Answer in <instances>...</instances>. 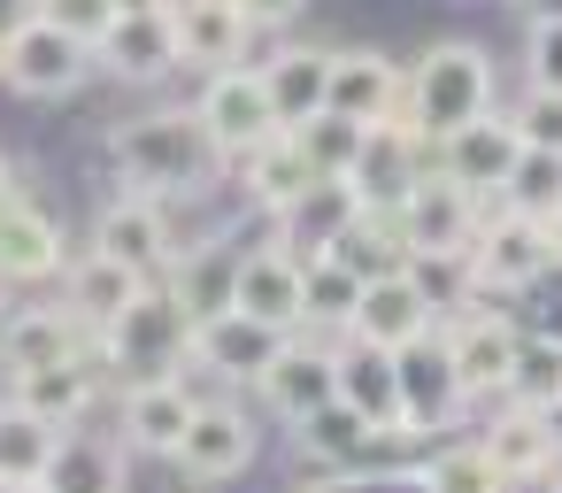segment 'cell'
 Here are the masks:
<instances>
[{
	"label": "cell",
	"instance_id": "ac0fdd59",
	"mask_svg": "<svg viewBox=\"0 0 562 493\" xmlns=\"http://www.w3.org/2000/svg\"><path fill=\"white\" fill-rule=\"evenodd\" d=\"M439 324V309H431V293L408 278V262H393V270H370L362 278V301H355V324H347V339H370V347H408V339H424Z\"/></svg>",
	"mask_w": 562,
	"mask_h": 493
},
{
	"label": "cell",
	"instance_id": "d4e9b609",
	"mask_svg": "<svg viewBox=\"0 0 562 493\" xmlns=\"http://www.w3.org/2000/svg\"><path fill=\"white\" fill-rule=\"evenodd\" d=\"M355 216H362V193H355L347 178H316L308 193H293V201L278 209V239L308 262V255H331V247L355 232Z\"/></svg>",
	"mask_w": 562,
	"mask_h": 493
},
{
	"label": "cell",
	"instance_id": "7c38bea8",
	"mask_svg": "<svg viewBox=\"0 0 562 493\" xmlns=\"http://www.w3.org/2000/svg\"><path fill=\"white\" fill-rule=\"evenodd\" d=\"M63 262H70V239H63L55 209H40L16 178H0V278L47 285V278H63Z\"/></svg>",
	"mask_w": 562,
	"mask_h": 493
},
{
	"label": "cell",
	"instance_id": "f907efd6",
	"mask_svg": "<svg viewBox=\"0 0 562 493\" xmlns=\"http://www.w3.org/2000/svg\"><path fill=\"white\" fill-rule=\"evenodd\" d=\"M24 493H47V485H24Z\"/></svg>",
	"mask_w": 562,
	"mask_h": 493
},
{
	"label": "cell",
	"instance_id": "7bdbcfd3",
	"mask_svg": "<svg viewBox=\"0 0 562 493\" xmlns=\"http://www.w3.org/2000/svg\"><path fill=\"white\" fill-rule=\"evenodd\" d=\"M316 493H424V478L408 470V478H385V470H331V485H316Z\"/></svg>",
	"mask_w": 562,
	"mask_h": 493
},
{
	"label": "cell",
	"instance_id": "f5cc1de1",
	"mask_svg": "<svg viewBox=\"0 0 562 493\" xmlns=\"http://www.w3.org/2000/svg\"><path fill=\"white\" fill-rule=\"evenodd\" d=\"M0 178H9V163H0Z\"/></svg>",
	"mask_w": 562,
	"mask_h": 493
},
{
	"label": "cell",
	"instance_id": "277c9868",
	"mask_svg": "<svg viewBox=\"0 0 562 493\" xmlns=\"http://www.w3.org/2000/svg\"><path fill=\"white\" fill-rule=\"evenodd\" d=\"M485 209H493V201H477L470 186H454V178H439V170L424 163V170H416V186H408L385 216H393V232H401V247H408V255H470V239H477Z\"/></svg>",
	"mask_w": 562,
	"mask_h": 493
},
{
	"label": "cell",
	"instance_id": "f6af8a7d",
	"mask_svg": "<svg viewBox=\"0 0 562 493\" xmlns=\"http://www.w3.org/2000/svg\"><path fill=\"white\" fill-rule=\"evenodd\" d=\"M32 16H40V0H0V47H9V40L32 24Z\"/></svg>",
	"mask_w": 562,
	"mask_h": 493
},
{
	"label": "cell",
	"instance_id": "6da1fadb",
	"mask_svg": "<svg viewBox=\"0 0 562 493\" xmlns=\"http://www.w3.org/2000/svg\"><path fill=\"white\" fill-rule=\"evenodd\" d=\"M109 170H116V186H132V193H162V201H201L232 163L216 155V139H209V124L193 116V101L186 109H139V116H124L116 132H109Z\"/></svg>",
	"mask_w": 562,
	"mask_h": 493
},
{
	"label": "cell",
	"instance_id": "b9f144b4",
	"mask_svg": "<svg viewBox=\"0 0 562 493\" xmlns=\"http://www.w3.org/2000/svg\"><path fill=\"white\" fill-rule=\"evenodd\" d=\"M40 16H47V24H63L70 40L101 47V32L116 24V0H40Z\"/></svg>",
	"mask_w": 562,
	"mask_h": 493
},
{
	"label": "cell",
	"instance_id": "8fae6325",
	"mask_svg": "<svg viewBox=\"0 0 562 493\" xmlns=\"http://www.w3.org/2000/svg\"><path fill=\"white\" fill-rule=\"evenodd\" d=\"M516 155H524L516 116H508V109H485V116H470L462 132H447V139L431 147V170H439V178H454V186H470L477 201H501V186H508Z\"/></svg>",
	"mask_w": 562,
	"mask_h": 493
},
{
	"label": "cell",
	"instance_id": "3957f363",
	"mask_svg": "<svg viewBox=\"0 0 562 493\" xmlns=\"http://www.w3.org/2000/svg\"><path fill=\"white\" fill-rule=\"evenodd\" d=\"M93 347H101V362H109V378H170V370H193V316H186V301L155 278L124 316H109L101 332H93Z\"/></svg>",
	"mask_w": 562,
	"mask_h": 493
},
{
	"label": "cell",
	"instance_id": "5bb4252c",
	"mask_svg": "<svg viewBox=\"0 0 562 493\" xmlns=\"http://www.w3.org/2000/svg\"><path fill=\"white\" fill-rule=\"evenodd\" d=\"M324 109L355 116V124H401L408 109V70L378 47H331V78H324Z\"/></svg>",
	"mask_w": 562,
	"mask_h": 493
},
{
	"label": "cell",
	"instance_id": "83f0119b",
	"mask_svg": "<svg viewBox=\"0 0 562 493\" xmlns=\"http://www.w3.org/2000/svg\"><path fill=\"white\" fill-rule=\"evenodd\" d=\"M63 447V424H47L40 408H24L16 393L0 401V493H24V485H47V462Z\"/></svg>",
	"mask_w": 562,
	"mask_h": 493
},
{
	"label": "cell",
	"instance_id": "816d5d0a",
	"mask_svg": "<svg viewBox=\"0 0 562 493\" xmlns=\"http://www.w3.org/2000/svg\"><path fill=\"white\" fill-rule=\"evenodd\" d=\"M0 63H9V47H0Z\"/></svg>",
	"mask_w": 562,
	"mask_h": 493
},
{
	"label": "cell",
	"instance_id": "d6a6232c",
	"mask_svg": "<svg viewBox=\"0 0 562 493\" xmlns=\"http://www.w3.org/2000/svg\"><path fill=\"white\" fill-rule=\"evenodd\" d=\"M362 278H370V270H355L339 247H331V255H308V278H301V332H308V324L347 332V324H355V301H362Z\"/></svg>",
	"mask_w": 562,
	"mask_h": 493
},
{
	"label": "cell",
	"instance_id": "484cf974",
	"mask_svg": "<svg viewBox=\"0 0 562 493\" xmlns=\"http://www.w3.org/2000/svg\"><path fill=\"white\" fill-rule=\"evenodd\" d=\"M431 163V147L408 132V124H370V139H362V155H355V170H347V186L362 193V209H393L408 186H416V170Z\"/></svg>",
	"mask_w": 562,
	"mask_h": 493
},
{
	"label": "cell",
	"instance_id": "bcb514c9",
	"mask_svg": "<svg viewBox=\"0 0 562 493\" xmlns=\"http://www.w3.org/2000/svg\"><path fill=\"white\" fill-rule=\"evenodd\" d=\"M547 255H554V270H562V209L547 216Z\"/></svg>",
	"mask_w": 562,
	"mask_h": 493
},
{
	"label": "cell",
	"instance_id": "d590c367",
	"mask_svg": "<svg viewBox=\"0 0 562 493\" xmlns=\"http://www.w3.org/2000/svg\"><path fill=\"white\" fill-rule=\"evenodd\" d=\"M416 478H424V493H516V485L501 478V462H493L477 439H454V447H439V455H431Z\"/></svg>",
	"mask_w": 562,
	"mask_h": 493
},
{
	"label": "cell",
	"instance_id": "ee69618b",
	"mask_svg": "<svg viewBox=\"0 0 562 493\" xmlns=\"http://www.w3.org/2000/svg\"><path fill=\"white\" fill-rule=\"evenodd\" d=\"M301 9H308V0H239V16H247L255 32H285Z\"/></svg>",
	"mask_w": 562,
	"mask_h": 493
},
{
	"label": "cell",
	"instance_id": "5b68a950",
	"mask_svg": "<svg viewBox=\"0 0 562 493\" xmlns=\"http://www.w3.org/2000/svg\"><path fill=\"white\" fill-rule=\"evenodd\" d=\"M193 116L209 124V139H216V155H224V163H239V155H255L262 139H278V132H285V124H278V109H270L262 63H224V70H209V78H201V93H193Z\"/></svg>",
	"mask_w": 562,
	"mask_h": 493
},
{
	"label": "cell",
	"instance_id": "681fc988",
	"mask_svg": "<svg viewBox=\"0 0 562 493\" xmlns=\"http://www.w3.org/2000/svg\"><path fill=\"white\" fill-rule=\"evenodd\" d=\"M0 316H9V278H0Z\"/></svg>",
	"mask_w": 562,
	"mask_h": 493
},
{
	"label": "cell",
	"instance_id": "1f68e13d",
	"mask_svg": "<svg viewBox=\"0 0 562 493\" xmlns=\"http://www.w3.org/2000/svg\"><path fill=\"white\" fill-rule=\"evenodd\" d=\"M324 78H331V47H278L262 63V86H270V109H278L285 132L324 109Z\"/></svg>",
	"mask_w": 562,
	"mask_h": 493
},
{
	"label": "cell",
	"instance_id": "f1b7e54d",
	"mask_svg": "<svg viewBox=\"0 0 562 493\" xmlns=\"http://www.w3.org/2000/svg\"><path fill=\"white\" fill-rule=\"evenodd\" d=\"M232 178L247 186V201H255L262 216H278L293 193H308V186H316V163H308V147H301L293 132H278V139H262L255 155H239V163H232Z\"/></svg>",
	"mask_w": 562,
	"mask_h": 493
},
{
	"label": "cell",
	"instance_id": "ba28073f",
	"mask_svg": "<svg viewBox=\"0 0 562 493\" xmlns=\"http://www.w3.org/2000/svg\"><path fill=\"white\" fill-rule=\"evenodd\" d=\"M86 78H93V47L70 40V32L47 24V16H32V24L9 40V63H0V86L24 93V101H70Z\"/></svg>",
	"mask_w": 562,
	"mask_h": 493
},
{
	"label": "cell",
	"instance_id": "52a82bcc",
	"mask_svg": "<svg viewBox=\"0 0 562 493\" xmlns=\"http://www.w3.org/2000/svg\"><path fill=\"white\" fill-rule=\"evenodd\" d=\"M285 339H293V332H278V324H262V316H247V309H224V316H201V324H193V370L216 378L224 393H255Z\"/></svg>",
	"mask_w": 562,
	"mask_h": 493
},
{
	"label": "cell",
	"instance_id": "e575fe53",
	"mask_svg": "<svg viewBox=\"0 0 562 493\" xmlns=\"http://www.w3.org/2000/svg\"><path fill=\"white\" fill-rule=\"evenodd\" d=\"M162 285L186 301V316H193V324L232 309V262H224V247H216V239H201V247H178V262L162 270Z\"/></svg>",
	"mask_w": 562,
	"mask_h": 493
},
{
	"label": "cell",
	"instance_id": "f546056e",
	"mask_svg": "<svg viewBox=\"0 0 562 493\" xmlns=\"http://www.w3.org/2000/svg\"><path fill=\"white\" fill-rule=\"evenodd\" d=\"M9 393L24 401V408H40L47 424H86L93 416V393H101V355H86V362H55V370H24V378H9Z\"/></svg>",
	"mask_w": 562,
	"mask_h": 493
},
{
	"label": "cell",
	"instance_id": "60d3db41",
	"mask_svg": "<svg viewBox=\"0 0 562 493\" xmlns=\"http://www.w3.org/2000/svg\"><path fill=\"white\" fill-rule=\"evenodd\" d=\"M524 70H531V86L562 93V9H547V16L531 24V40H524Z\"/></svg>",
	"mask_w": 562,
	"mask_h": 493
},
{
	"label": "cell",
	"instance_id": "4fadbf2b",
	"mask_svg": "<svg viewBox=\"0 0 562 493\" xmlns=\"http://www.w3.org/2000/svg\"><path fill=\"white\" fill-rule=\"evenodd\" d=\"M93 239L109 247V255H124V262H139L147 278H162L170 262H178V224H170V201L162 193H132V186H116L101 209H93Z\"/></svg>",
	"mask_w": 562,
	"mask_h": 493
},
{
	"label": "cell",
	"instance_id": "c3c4849f",
	"mask_svg": "<svg viewBox=\"0 0 562 493\" xmlns=\"http://www.w3.org/2000/svg\"><path fill=\"white\" fill-rule=\"evenodd\" d=\"M547 424H554V447H562V408H547Z\"/></svg>",
	"mask_w": 562,
	"mask_h": 493
},
{
	"label": "cell",
	"instance_id": "ffe728a7",
	"mask_svg": "<svg viewBox=\"0 0 562 493\" xmlns=\"http://www.w3.org/2000/svg\"><path fill=\"white\" fill-rule=\"evenodd\" d=\"M301 278H308V262L285 239H262L232 262V309H247L278 332H301Z\"/></svg>",
	"mask_w": 562,
	"mask_h": 493
},
{
	"label": "cell",
	"instance_id": "44dd1931",
	"mask_svg": "<svg viewBox=\"0 0 562 493\" xmlns=\"http://www.w3.org/2000/svg\"><path fill=\"white\" fill-rule=\"evenodd\" d=\"M155 278L139 270V262H124V255H109L101 239H86V247H70V262H63V301L101 332L109 316H124L139 293H147Z\"/></svg>",
	"mask_w": 562,
	"mask_h": 493
},
{
	"label": "cell",
	"instance_id": "7402d4cb",
	"mask_svg": "<svg viewBox=\"0 0 562 493\" xmlns=\"http://www.w3.org/2000/svg\"><path fill=\"white\" fill-rule=\"evenodd\" d=\"M393 378H401V424H424V432H439V424L462 408L454 355H447V332H439V324H431L424 339L393 347Z\"/></svg>",
	"mask_w": 562,
	"mask_h": 493
},
{
	"label": "cell",
	"instance_id": "7a4b0ae2",
	"mask_svg": "<svg viewBox=\"0 0 562 493\" xmlns=\"http://www.w3.org/2000/svg\"><path fill=\"white\" fill-rule=\"evenodd\" d=\"M485 109H501V101H493V55H485L477 40H439V47L416 55L401 124H408L424 147H439L447 132H462V124L485 116Z\"/></svg>",
	"mask_w": 562,
	"mask_h": 493
},
{
	"label": "cell",
	"instance_id": "cb8c5ba5",
	"mask_svg": "<svg viewBox=\"0 0 562 493\" xmlns=\"http://www.w3.org/2000/svg\"><path fill=\"white\" fill-rule=\"evenodd\" d=\"M170 24H178V63L186 70H224V63H247V40L255 24L239 16V0H170Z\"/></svg>",
	"mask_w": 562,
	"mask_h": 493
},
{
	"label": "cell",
	"instance_id": "4dcf8cb0",
	"mask_svg": "<svg viewBox=\"0 0 562 493\" xmlns=\"http://www.w3.org/2000/svg\"><path fill=\"white\" fill-rule=\"evenodd\" d=\"M124 439H101V432H63L55 462H47V493H124Z\"/></svg>",
	"mask_w": 562,
	"mask_h": 493
},
{
	"label": "cell",
	"instance_id": "f35d334b",
	"mask_svg": "<svg viewBox=\"0 0 562 493\" xmlns=\"http://www.w3.org/2000/svg\"><path fill=\"white\" fill-rule=\"evenodd\" d=\"M516 408H562V339H524L516 347V378H508Z\"/></svg>",
	"mask_w": 562,
	"mask_h": 493
},
{
	"label": "cell",
	"instance_id": "2e32d148",
	"mask_svg": "<svg viewBox=\"0 0 562 493\" xmlns=\"http://www.w3.org/2000/svg\"><path fill=\"white\" fill-rule=\"evenodd\" d=\"M193 408H201V385H193L186 370H170V378H132L124 401H116V439H124L132 455H178Z\"/></svg>",
	"mask_w": 562,
	"mask_h": 493
},
{
	"label": "cell",
	"instance_id": "30bf717a",
	"mask_svg": "<svg viewBox=\"0 0 562 493\" xmlns=\"http://www.w3.org/2000/svg\"><path fill=\"white\" fill-rule=\"evenodd\" d=\"M255 447H262L255 416H247L232 393H201V408H193V424H186V439H178L170 462H178L193 485H224V478H239V470L255 462Z\"/></svg>",
	"mask_w": 562,
	"mask_h": 493
},
{
	"label": "cell",
	"instance_id": "836d02e7",
	"mask_svg": "<svg viewBox=\"0 0 562 493\" xmlns=\"http://www.w3.org/2000/svg\"><path fill=\"white\" fill-rule=\"evenodd\" d=\"M339 401H355V408L378 416V424H401V378H393V355L370 347V339H339Z\"/></svg>",
	"mask_w": 562,
	"mask_h": 493
},
{
	"label": "cell",
	"instance_id": "603a6c76",
	"mask_svg": "<svg viewBox=\"0 0 562 493\" xmlns=\"http://www.w3.org/2000/svg\"><path fill=\"white\" fill-rule=\"evenodd\" d=\"M293 447L316 462V470H362V462H378L385 447H393V432L378 424V416H362L355 401H324L316 416H301L293 424Z\"/></svg>",
	"mask_w": 562,
	"mask_h": 493
},
{
	"label": "cell",
	"instance_id": "4316f807",
	"mask_svg": "<svg viewBox=\"0 0 562 493\" xmlns=\"http://www.w3.org/2000/svg\"><path fill=\"white\" fill-rule=\"evenodd\" d=\"M477 447L501 462V478H508V485H539L547 470H562L554 424H547L539 408H508V416H493V424L477 432Z\"/></svg>",
	"mask_w": 562,
	"mask_h": 493
},
{
	"label": "cell",
	"instance_id": "9a60e30c",
	"mask_svg": "<svg viewBox=\"0 0 562 493\" xmlns=\"http://www.w3.org/2000/svg\"><path fill=\"white\" fill-rule=\"evenodd\" d=\"M447 355H454V385H462V401H493V393H508V378H516V347H524V332L508 324V316H493V309H454L447 324Z\"/></svg>",
	"mask_w": 562,
	"mask_h": 493
},
{
	"label": "cell",
	"instance_id": "8d00e7d4",
	"mask_svg": "<svg viewBox=\"0 0 562 493\" xmlns=\"http://www.w3.org/2000/svg\"><path fill=\"white\" fill-rule=\"evenodd\" d=\"M501 209H516V216H554L562 209V155H547V147H524L516 155V170H508V186H501Z\"/></svg>",
	"mask_w": 562,
	"mask_h": 493
},
{
	"label": "cell",
	"instance_id": "e0dca14e",
	"mask_svg": "<svg viewBox=\"0 0 562 493\" xmlns=\"http://www.w3.org/2000/svg\"><path fill=\"white\" fill-rule=\"evenodd\" d=\"M93 70L116 78V86H162V78H178L186 63H178V24H170V9H132V16H116V24L101 32V47H93Z\"/></svg>",
	"mask_w": 562,
	"mask_h": 493
},
{
	"label": "cell",
	"instance_id": "8992f818",
	"mask_svg": "<svg viewBox=\"0 0 562 493\" xmlns=\"http://www.w3.org/2000/svg\"><path fill=\"white\" fill-rule=\"evenodd\" d=\"M547 270H554L547 224L493 201L485 224H477V239H470V285H477V293H524V285H539Z\"/></svg>",
	"mask_w": 562,
	"mask_h": 493
},
{
	"label": "cell",
	"instance_id": "7dc6e473",
	"mask_svg": "<svg viewBox=\"0 0 562 493\" xmlns=\"http://www.w3.org/2000/svg\"><path fill=\"white\" fill-rule=\"evenodd\" d=\"M132 9H170V0H116V16H132Z\"/></svg>",
	"mask_w": 562,
	"mask_h": 493
},
{
	"label": "cell",
	"instance_id": "9c48e42d",
	"mask_svg": "<svg viewBox=\"0 0 562 493\" xmlns=\"http://www.w3.org/2000/svg\"><path fill=\"white\" fill-rule=\"evenodd\" d=\"M86 355H101V347H93V324L70 301H32V309L9 301V316H0V370L9 378L55 370V362H86Z\"/></svg>",
	"mask_w": 562,
	"mask_h": 493
},
{
	"label": "cell",
	"instance_id": "74e56055",
	"mask_svg": "<svg viewBox=\"0 0 562 493\" xmlns=\"http://www.w3.org/2000/svg\"><path fill=\"white\" fill-rule=\"evenodd\" d=\"M293 139L308 147L316 178H347V170H355V155H362V139H370V124H355V116H331V109H316L308 124H293Z\"/></svg>",
	"mask_w": 562,
	"mask_h": 493
},
{
	"label": "cell",
	"instance_id": "ab89813d",
	"mask_svg": "<svg viewBox=\"0 0 562 493\" xmlns=\"http://www.w3.org/2000/svg\"><path fill=\"white\" fill-rule=\"evenodd\" d=\"M508 116H516L524 147H547V155H562V93H547V86H524V101H516Z\"/></svg>",
	"mask_w": 562,
	"mask_h": 493
},
{
	"label": "cell",
	"instance_id": "d6986e66",
	"mask_svg": "<svg viewBox=\"0 0 562 493\" xmlns=\"http://www.w3.org/2000/svg\"><path fill=\"white\" fill-rule=\"evenodd\" d=\"M262 408L278 416V424H301V416H316L331 393H339V347L331 339H308V332H293L285 347H278V362L262 370Z\"/></svg>",
	"mask_w": 562,
	"mask_h": 493
}]
</instances>
